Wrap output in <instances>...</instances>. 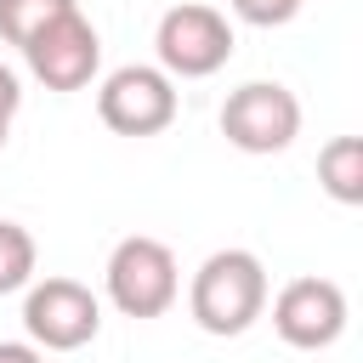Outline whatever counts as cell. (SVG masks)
<instances>
[{
  "instance_id": "obj_8",
  "label": "cell",
  "mask_w": 363,
  "mask_h": 363,
  "mask_svg": "<svg viewBox=\"0 0 363 363\" xmlns=\"http://www.w3.org/2000/svg\"><path fill=\"white\" fill-rule=\"evenodd\" d=\"M346 289L335 278H289L278 295H272V329L284 346L295 352H323L346 335Z\"/></svg>"
},
{
  "instance_id": "obj_12",
  "label": "cell",
  "mask_w": 363,
  "mask_h": 363,
  "mask_svg": "<svg viewBox=\"0 0 363 363\" xmlns=\"http://www.w3.org/2000/svg\"><path fill=\"white\" fill-rule=\"evenodd\" d=\"M227 6H233V17L250 23V28H284L306 0H227Z\"/></svg>"
},
{
  "instance_id": "obj_13",
  "label": "cell",
  "mask_w": 363,
  "mask_h": 363,
  "mask_svg": "<svg viewBox=\"0 0 363 363\" xmlns=\"http://www.w3.org/2000/svg\"><path fill=\"white\" fill-rule=\"evenodd\" d=\"M17 108H23V79H17V68L0 62V125H11Z\"/></svg>"
},
{
  "instance_id": "obj_15",
  "label": "cell",
  "mask_w": 363,
  "mask_h": 363,
  "mask_svg": "<svg viewBox=\"0 0 363 363\" xmlns=\"http://www.w3.org/2000/svg\"><path fill=\"white\" fill-rule=\"evenodd\" d=\"M6 136H11V125H0V147H6Z\"/></svg>"
},
{
  "instance_id": "obj_4",
  "label": "cell",
  "mask_w": 363,
  "mask_h": 363,
  "mask_svg": "<svg viewBox=\"0 0 363 363\" xmlns=\"http://www.w3.org/2000/svg\"><path fill=\"white\" fill-rule=\"evenodd\" d=\"M176 79L153 62H125L96 85V119L113 136H159L176 125Z\"/></svg>"
},
{
  "instance_id": "obj_14",
  "label": "cell",
  "mask_w": 363,
  "mask_h": 363,
  "mask_svg": "<svg viewBox=\"0 0 363 363\" xmlns=\"http://www.w3.org/2000/svg\"><path fill=\"white\" fill-rule=\"evenodd\" d=\"M0 363H45V352L28 340H0Z\"/></svg>"
},
{
  "instance_id": "obj_2",
  "label": "cell",
  "mask_w": 363,
  "mask_h": 363,
  "mask_svg": "<svg viewBox=\"0 0 363 363\" xmlns=\"http://www.w3.org/2000/svg\"><path fill=\"white\" fill-rule=\"evenodd\" d=\"M102 289L113 301V312L147 323V318H164L182 295V267L170 255L164 238H147V233H130L108 250V267H102Z\"/></svg>"
},
{
  "instance_id": "obj_5",
  "label": "cell",
  "mask_w": 363,
  "mask_h": 363,
  "mask_svg": "<svg viewBox=\"0 0 363 363\" xmlns=\"http://www.w3.org/2000/svg\"><path fill=\"white\" fill-rule=\"evenodd\" d=\"M221 136L238 153H284L301 136V96L278 79H244L221 102Z\"/></svg>"
},
{
  "instance_id": "obj_1",
  "label": "cell",
  "mask_w": 363,
  "mask_h": 363,
  "mask_svg": "<svg viewBox=\"0 0 363 363\" xmlns=\"http://www.w3.org/2000/svg\"><path fill=\"white\" fill-rule=\"evenodd\" d=\"M187 312L204 335L233 340L267 312V267L255 250H216L187 284Z\"/></svg>"
},
{
  "instance_id": "obj_10",
  "label": "cell",
  "mask_w": 363,
  "mask_h": 363,
  "mask_svg": "<svg viewBox=\"0 0 363 363\" xmlns=\"http://www.w3.org/2000/svg\"><path fill=\"white\" fill-rule=\"evenodd\" d=\"M34 267H40V244L23 221H0V295H17L34 284Z\"/></svg>"
},
{
  "instance_id": "obj_7",
  "label": "cell",
  "mask_w": 363,
  "mask_h": 363,
  "mask_svg": "<svg viewBox=\"0 0 363 363\" xmlns=\"http://www.w3.org/2000/svg\"><path fill=\"white\" fill-rule=\"evenodd\" d=\"M23 62L28 74L45 85V91H85L102 68V34L91 28V17L74 6L62 17H51L28 45H23Z\"/></svg>"
},
{
  "instance_id": "obj_6",
  "label": "cell",
  "mask_w": 363,
  "mask_h": 363,
  "mask_svg": "<svg viewBox=\"0 0 363 363\" xmlns=\"http://www.w3.org/2000/svg\"><path fill=\"white\" fill-rule=\"evenodd\" d=\"M23 329L40 352H79L102 329V301L79 278H40L23 295Z\"/></svg>"
},
{
  "instance_id": "obj_11",
  "label": "cell",
  "mask_w": 363,
  "mask_h": 363,
  "mask_svg": "<svg viewBox=\"0 0 363 363\" xmlns=\"http://www.w3.org/2000/svg\"><path fill=\"white\" fill-rule=\"evenodd\" d=\"M79 0H0V40L6 45H28L51 17H62V11H74Z\"/></svg>"
},
{
  "instance_id": "obj_3",
  "label": "cell",
  "mask_w": 363,
  "mask_h": 363,
  "mask_svg": "<svg viewBox=\"0 0 363 363\" xmlns=\"http://www.w3.org/2000/svg\"><path fill=\"white\" fill-rule=\"evenodd\" d=\"M153 68H164L170 79H210L216 68H227L233 57V23L227 11L204 6V0H182L159 17L153 28Z\"/></svg>"
},
{
  "instance_id": "obj_9",
  "label": "cell",
  "mask_w": 363,
  "mask_h": 363,
  "mask_svg": "<svg viewBox=\"0 0 363 363\" xmlns=\"http://www.w3.org/2000/svg\"><path fill=\"white\" fill-rule=\"evenodd\" d=\"M318 182L335 204H363V136H329L318 147Z\"/></svg>"
}]
</instances>
